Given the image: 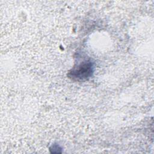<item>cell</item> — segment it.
<instances>
[{"instance_id": "1", "label": "cell", "mask_w": 154, "mask_h": 154, "mask_svg": "<svg viewBox=\"0 0 154 154\" xmlns=\"http://www.w3.org/2000/svg\"><path fill=\"white\" fill-rule=\"evenodd\" d=\"M92 67L91 62H83L76 68H74L72 70V76L77 79H85L90 76L92 72Z\"/></svg>"}]
</instances>
